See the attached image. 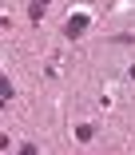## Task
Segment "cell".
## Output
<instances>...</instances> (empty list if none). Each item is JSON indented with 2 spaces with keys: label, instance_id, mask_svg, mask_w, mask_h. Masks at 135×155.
I'll return each mask as SVG.
<instances>
[{
  "label": "cell",
  "instance_id": "obj_1",
  "mask_svg": "<svg viewBox=\"0 0 135 155\" xmlns=\"http://www.w3.org/2000/svg\"><path fill=\"white\" fill-rule=\"evenodd\" d=\"M87 24H91V20H87L84 12H76V16H68V24H64V36H68V40H80V36L87 32Z\"/></svg>",
  "mask_w": 135,
  "mask_h": 155
},
{
  "label": "cell",
  "instance_id": "obj_5",
  "mask_svg": "<svg viewBox=\"0 0 135 155\" xmlns=\"http://www.w3.org/2000/svg\"><path fill=\"white\" fill-rule=\"evenodd\" d=\"M0 151H8V135H0Z\"/></svg>",
  "mask_w": 135,
  "mask_h": 155
},
{
  "label": "cell",
  "instance_id": "obj_6",
  "mask_svg": "<svg viewBox=\"0 0 135 155\" xmlns=\"http://www.w3.org/2000/svg\"><path fill=\"white\" fill-rule=\"evenodd\" d=\"M127 80H135V64H131V68H127Z\"/></svg>",
  "mask_w": 135,
  "mask_h": 155
},
{
  "label": "cell",
  "instance_id": "obj_3",
  "mask_svg": "<svg viewBox=\"0 0 135 155\" xmlns=\"http://www.w3.org/2000/svg\"><path fill=\"white\" fill-rule=\"evenodd\" d=\"M12 91H16V87H12V80H8V76H0V107L12 100Z\"/></svg>",
  "mask_w": 135,
  "mask_h": 155
},
{
  "label": "cell",
  "instance_id": "obj_2",
  "mask_svg": "<svg viewBox=\"0 0 135 155\" xmlns=\"http://www.w3.org/2000/svg\"><path fill=\"white\" fill-rule=\"evenodd\" d=\"M48 4H52V0H32V4H28V16H32V24H40V20H44Z\"/></svg>",
  "mask_w": 135,
  "mask_h": 155
},
{
  "label": "cell",
  "instance_id": "obj_4",
  "mask_svg": "<svg viewBox=\"0 0 135 155\" xmlns=\"http://www.w3.org/2000/svg\"><path fill=\"white\" fill-rule=\"evenodd\" d=\"M91 135H95L91 123H80V127H76V139H80V143H91Z\"/></svg>",
  "mask_w": 135,
  "mask_h": 155
}]
</instances>
